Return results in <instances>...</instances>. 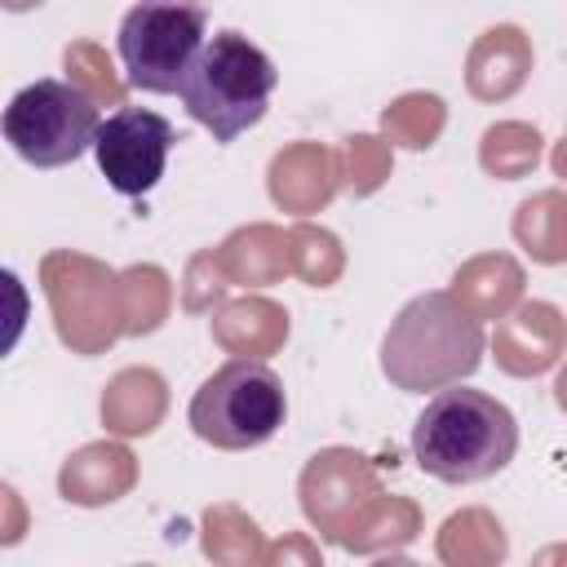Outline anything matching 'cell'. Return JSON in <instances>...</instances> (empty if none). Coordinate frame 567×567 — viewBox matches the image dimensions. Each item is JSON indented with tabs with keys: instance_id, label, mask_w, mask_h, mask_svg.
I'll use <instances>...</instances> for the list:
<instances>
[{
	"instance_id": "6da1fadb",
	"label": "cell",
	"mask_w": 567,
	"mask_h": 567,
	"mask_svg": "<svg viewBox=\"0 0 567 567\" xmlns=\"http://www.w3.org/2000/svg\"><path fill=\"white\" fill-rule=\"evenodd\" d=\"M518 452V421L514 412L474 390V385H443L434 399H425L416 425H412V456L416 465L452 487L483 483L501 474Z\"/></svg>"
},
{
	"instance_id": "7a4b0ae2",
	"label": "cell",
	"mask_w": 567,
	"mask_h": 567,
	"mask_svg": "<svg viewBox=\"0 0 567 567\" xmlns=\"http://www.w3.org/2000/svg\"><path fill=\"white\" fill-rule=\"evenodd\" d=\"M275 89H279V71L270 53L239 31H217L204 40L199 58L190 62L177 97L186 115L199 128H208L213 142L226 146L266 120Z\"/></svg>"
},
{
	"instance_id": "3957f363",
	"label": "cell",
	"mask_w": 567,
	"mask_h": 567,
	"mask_svg": "<svg viewBox=\"0 0 567 567\" xmlns=\"http://www.w3.org/2000/svg\"><path fill=\"white\" fill-rule=\"evenodd\" d=\"M288 416L284 381L261 359H226L190 399L186 425L221 452H248L279 434Z\"/></svg>"
},
{
	"instance_id": "277c9868",
	"label": "cell",
	"mask_w": 567,
	"mask_h": 567,
	"mask_svg": "<svg viewBox=\"0 0 567 567\" xmlns=\"http://www.w3.org/2000/svg\"><path fill=\"white\" fill-rule=\"evenodd\" d=\"M97 124H102V115H97L93 97L80 84L53 80V75H40L27 89H18L0 120L9 151L31 168L75 164L84 151H93Z\"/></svg>"
},
{
	"instance_id": "5b68a950",
	"label": "cell",
	"mask_w": 567,
	"mask_h": 567,
	"mask_svg": "<svg viewBox=\"0 0 567 567\" xmlns=\"http://www.w3.org/2000/svg\"><path fill=\"white\" fill-rule=\"evenodd\" d=\"M208 40V13L204 4H159V0H142L120 18V62H124V80L142 93H177L190 62L199 58Z\"/></svg>"
},
{
	"instance_id": "8992f818",
	"label": "cell",
	"mask_w": 567,
	"mask_h": 567,
	"mask_svg": "<svg viewBox=\"0 0 567 567\" xmlns=\"http://www.w3.org/2000/svg\"><path fill=\"white\" fill-rule=\"evenodd\" d=\"M425 350H439L452 381L470 377L483 354V328L447 297V292H425L403 306L394 328L385 332V354L381 368L399 390H412V377L425 359Z\"/></svg>"
},
{
	"instance_id": "52a82bcc",
	"label": "cell",
	"mask_w": 567,
	"mask_h": 567,
	"mask_svg": "<svg viewBox=\"0 0 567 567\" xmlns=\"http://www.w3.org/2000/svg\"><path fill=\"white\" fill-rule=\"evenodd\" d=\"M173 124L146 106H120L97 124L93 137V159L106 177L111 190L120 195H146L159 186L168 155H173Z\"/></svg>"
},
{
	"instance_id": "ba28073f",
	"label": "cell",
	"mask_w": 567,
	"mask_h": 567,
	"mask_svg": "<svg viewBox=\"0 0 567 567\" xmlns=\"http://www.w3.org/2000/svg\"><path fill=\"white\" fill-rule=\"evenodd\" d=\"M159 4H199V0H159Z\"/></svg>"
}]
</instances>
